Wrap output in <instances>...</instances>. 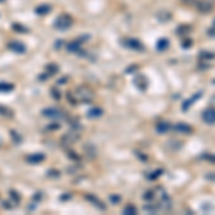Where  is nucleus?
I'll use <instances>...</instances> for the list:
<instances>
[{
	"label": "nucleus",
	"mask_w": 215,
	"mask_h": 215,
	"mask_svg": "<svg viewBox=\"0 0 215 215\" xmlns=\"http://www.w3.org/2000/svg\"><path fill=\"white\" fill-rule=\"evenodd\" d=\"M199 57H201V59H214L215 55L214 53H211V52H201Z\"/></svg>",
	"instance_id": "10"
},
{
	"label": "nucleus",
	"mask_w": 215,
	"mask_h": 215,
	"mask_svg": "<svg viewBox=\"0 0 215 215\" xmlns=\"http://www.w3.org/2000/svg\"><path fill=\"white\" fill-rule=\"evenodd\" d=\"M175 129L178 132H181V133H187V135H191L194 132L192 126H189L187 123H178V125H175Z\"/></svg>",
	"instance_id": "4"
},
{
	"label": "nucleus",
	"mask_w": 215,
	"mask_h": 215,
	"mask_svg": "<svg viewBox=\"0 0 215 215\" xmlns=\"http://www.w3.org/2000/svg\"><path fill=\"white\" fill-rule=\"evenodd\" d=\"M189 26H179V28H178V33H179V35H181V33H188V32H189Z\"/></svg>",
	"instance_id": "12"
},
{
	"label": "nucleus",
	"mask_w": 215,
	"mask_h": 215,
	"mask_svg": "<svg viewBox=\"0 0 215 215\" xmlns=\"http://www.w3.org/2000/svg\"><path fill=\"white\" fill-rule=\"evenodd\" d=\"M202 119H204V122L208 123V125H214L215 123V109L209 108V109L204 111V113H202Z\"/></svg>",
	"instance_id": "1"
},
{
	"label": "nucleus",
	"mask_w": 215,
	"mask_h": 215,
	"mask_svg": "<svg viewBox=\"0 0 215 215\" xmlns=\"http://www.w3.org/2000/svg\"><path fill=\"white\" fill-rule=\"evenodd\" d=\"M125 214H136V209H135V206H132V205L126 206V208H125Z\"/></svg>",
	"instance_id": "11"
},
{
	"label": "nucleus",
	"mask_w": 215,
	"mask_h": 215,
	"mask_svg": "<svg viewBox=\"0 0 215 215\" xmlns=\"http://www.w3.org/2000/svg\"><path fill=\"white\" fill-rule=\"evenodd\" d=\"M152 198H153V192H152V191L145 194V199H152Z\"/></svg>",
	"instance_id": "15"
},
{
	"label": "nucleus",
	"mask_w": 215,
	"mask_h": 215,
	"mask_svg": "<svg viewBox=\"0 0 215 215\" xmlns=\"http://www.w3.org/2000/svg\"><path fill=\"white\" fill-rule=\"evenodd\" d=\"M201 96H202V92H198V93H195L194 96H191L188 101H185V102L182 103V111H184V112H187L188 109L191 108V105H192L194 102H196V101H198Z\"/></svg>",
	"instance_id": "2"
},
{
	"label": "nucleus",
	"mask_w": 215,
	"mask_h": 215,
	"mask_svg": "<svg viewBox=\"0 0 215 215\" xmlns=\"http://www.w3.org/2000/svg\"><path fill=\"white\" fill-rule=\"evenodd\" d=\"M185 4H196L198 3V0H182Z\"/></svg>",
	"instance_id": "14"
},
{
	"label": "nucleus",
	"mask_w": 215,
	"mask_h": 215,
	"mask_svg": "<svg viewBox=\"0 0 215 215\" xmlns=\"http://www.w3.org/2000/svg\"><path fill=\"white\" fill-rule=\"evenodd\" d=\"M208 35H209V36H215V28H214V26L208 30Z\"/></svg>",
	"instance_id": "16"
},
{
	"label": "nucleus",
	"mask_w": 215,
	"mask_h": 215,
	"mask_svg": "<svg viewBox=\"0 0 215 215\" xmlns=\"http://www.w3.org/2000/svg\"><path fill=\"white\" fill-rule=\"evenodd\" d=\"M191 46H192V40L187 39V40L182 42V47H184V49H188V47H191Z\"/></svg>",
	"instance_id": "13"
},
{
	"label": "nucleus",
	"mask_w": 215,
	"mask_h": 215,
	"mask_svg": "<svg viewBox=\"0 0 215 215\" xmlns=\"http://www.w3.org/2000/svg\"><path fill=\"white\" fill-rule=\"evenodd\" d=\"M69 25H70V20L66 19V17H62V19H60V20H59V22L56 23V26H57V28H60V29L67 28Z\"/></svg>",
	"instance_id": "9"
},
{
	"label": "nucleus",
	"mask_w": 215,
	"mask_h": 215,
	"mask_svg": "<svg viewBox=\"0 0 215 215\" xmlns=\"http://www.w3.org/2000/svg\"><path fill=\"white\" fill-rule=\"evenodd\" d=\"M171 128H172L171 123H168V122H161V123H158V126H156V131H158L159 133H165V132H168Z\"/></svg>",
	"instance_id": "5"
},
{
	"label": "nucleus",
	"mask_w": 215,
	"mask_h": 215,
	"mask_svg": "<svg viewBox=\"0 0 215 215\" xmlns=\"http://www.w3.org/2000/svg\"><path fill=\"white\" fill-rule=\"evenodd\" d=\"M126 45L132 49H142V45L139 43V40H135V39H131V40H126Z\"/></svg>",
	"instance_id": "8"
},
{
	"label": "nucleus",
	"mask_w": 215,
	"mask_h": 215,
	"mask_svg": "<svg viewBox=\"0 0 215 215\" xmlns=\"http://www.w3.org/2000/svg\"><path fill=\"white\" fill-rule=\"evenodd\" d=\"M111 201H113V204H118V201H119V196H111Z\"/></svg>",
	"instance_id": "17"
},
{
	"label": "nucleus",
	"mask_w": 215,
	"mask_h": 215,
	"mask_svg": "<svg viewBox=\"0 0 215 215\" xmlns=\"http://www.w3.org/2000/svg\"><path fill=\"white\" fill-rule=\"evenodd\" d=\"M169 46V40L168 39H159L158 40V45H156V47H158V50H166Z\"/></svg>",
	"instance_id": "6"
},
{
	"label": "nucleus",
	"mask_w": 215,
	"mask_h": 215,
	"mask_svg": "<svg viewBox=\"0 0 215 215\" xmlns=\"http://www.w3.org/2000/svg\"><path fill=\"white\" fill-rule=\"evenodd\" d=\"M214 28H215V20H214Z\"/></svg>",
	"instance_id": "19"
},
{
	"label": "nucleus",
	"mask_w": 215,
	"mask_h": 215,
	"mask_svg": "<svg viewBox=\"0 0 215 215\" xmlns=\"http://www.w3.org/2000/svg\"><path fill=\"white\" fill-rule=\"evenodd\" d=\"M196 9L199 10L201 13H209L212 10V4L208 1H198L196 3Z\"/></svg>",
	"instance_id": "3"
},
{
	"label": "nucleus",
	"mask_w": 215,
	"mask_h": 215,
	"mask_svg": "<svg viewBox=\"0 0 215 215\" xmlns=\"http://www.w3.org/2000/svg\"><path fill=\"white\" fill-rule=\"evenodd\" d=\"M10 47H14V49H19V46H17V45H10ZM20 49H22V50H25V47H22V46H20Z\"/></svg>",
	"instance_id": "18"
},
{
	"label": "nucleus",
	"mask_w": 215,
	"mask_h": 215,
	"mask_svg": "<svg viewBox=\"0 0 215 215\" xmlns=\"http://www.w3.org/2000/svg\"><path fill=\"white\" fill-rule=\"evenodd\" d=\"M135 83L138 85L142 90H143V89H146V79H145L143 76H138V77L135 79Z\"/></svg>",
	"instance_id": "7"
}]
</instances>
